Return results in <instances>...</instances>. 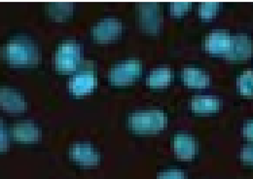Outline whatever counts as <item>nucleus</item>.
<instances>
[{
  "instance_id": "obj_1",
  "label": "nucleus",
  "mask_w": 253,
  "mask_h": 179,
  "mask_svg": "<svg viewBox=\"0 0 253 179\" xmlns=\"http://www.w3.org/2000/svg\"><path fill=\"white\" fill-rule=\"evenodd\" d=\"M5 60L13 65H32L39 60L37 45L30 38L17 37L9 40L3 47Z\"/></svg>"
},
{
  "instance_id": "obj_2",
  "label": "nucleus",
  "mask_w": 253,
  "mask_h": 179,
  "mask_svg": "<svg viewBox=\"0 0 253 179\" xmlns=\"http://www.w3.org/2000/svg\"><path fill=\"white\" fill-rule=\"evenodd\" d=\"M127 126L137 133H156L167 125V116L164 112L155 109L139 110L131 113L127 118Z\"/></svg>"
},
{
  "instance_id": "obj_3",
  "label": "nucleus",
  "mask_w": 253,
  "mask_h": 179,
  "mask_svg": "<svg viewBox=\"0 0 253 179\" xmlns=\"http://www.w3.org/2000/svg\"><path fill=\"white\" fill-rule=\"evenodd\" d=\"M81 61V47L75 41H64L56 49L54 64L56 69L68 72L74 70Z\"/></svg>"
},
{
  "instance_id": "obj_4",
  "label": "nucleus",
  "mask_w": 253,
  "mask_h": 179,
  "mask_svg": "<svg viewBox=\"0 0 253 179\" xmlns=\"http://www.w3.org/2000/svg\"><path fill=\"white\" fill-rule=\"evenodd\" d=\"M139 60H127L114 64L108 71V80L111 84L124 86L134 81L141 72Z\"/></svg>"
},
{
  "instance_id": "obj_5",
  "label": "nucleus",
  "mask_w": 253,
  "mask_h": 179,
  "mask_svg": "<svg viewBox=\"0 0 253 179\" xmlns=\"http://www.w3.org/2000/svg\"><path fill=\"white\" fill-rule=\"evenodd\" d=\"M137 15L139 26L142 30L150 33L158 31L162 23V16L157 3L145 2L137 4Z\"/></svg>"
},
{
  "instance_id": "obj_6",
  "label": "nucleus",
  "mask_w": 253,
  "mask_h": 179,
  "mask_svg": "<svg viewBox=\"0 0 253 179\" xmlns=\"http://www.w3.org/2000/svg\"><path fill=\"white\" fill-rule=\"evenodd\" d=\"M123 31L122 23L114 18L100 20L92 27L91 35L98 42H108L116 39Z\"/></svg>"
},
{
  "instance_id": "obj_7",
  "label": "nucleus",
  "mask_w": 253,
  "mask_h": 179,
  "mask_svg": "<svg viewBox=\"0 0 253 179\" xmlns=\"http://www.w3.org/2000/svg\"><path fill=\"white\" fill-rule=\"evenodd\" d=\"M70 158L85 167H93L99 163L100 154L95 147L87 142H76L69 148Z\"/></svg>"
},
{
  "instance_id": "obj_8",
  "label": "nucleus",
  "mask_w": 253,
  "mask_h": 179,
  "mask_svg": "<svg viewBox=\"0 0 253 179\" xmlns=\"http://www.w3.org/2000/svg\"><path fill=\"white\" fill-rule=\"evenodd\" d=\"M232 42V36L224 30H213L205 40L206 50L211 54L227 55Z\"/></svg>"
},
{
  "instance_id": "obj_9",
  "label": "nucleus",
  "mask_w": 253,
  "mask_h": 179,
  "mask_svg": "<svg viewBox=\"0 0 253 179\" xmlns=\"http://www.w3.org/2000/svg\"><path fill=\"white\" fill-rule=\"evenodd\" d=\"M253 51L252 39L245 34L232 36V42L227 53V58L231 60H245L249 59Z\"/></svg>"
},
{
  "instance_id": "obj_10",
  "label": "nucleus",
  "mask_w": 253,
  "mask_h": 179,
  "mask_svg": "<svg viewBox=\"0 0 253 179\" xmlns=\"http://www.w3.org/2000/svg\"><path fill=\"white\" fill-rule=\"evenodd\" d=\"M1 107L10 113H20L26 110L27 103L24 96L17 90L2 88L0 90Z\"/></svg>"
},
{
  "instance_id": "obj_11",
  "label": "nucleus",
  "mask_w": 253,
  "mask_h": 179,
  "mask_svg": "<svg viewBox=\"0 0 253 179\" xmlns=\"http://www.w3.org/2000/svg\"><path fill=\"white\" fill-rule=\"evenodd\" d=\"M95 86V76L92 71H81L76 73L69 81V90L76 94L82 95L92 91Z\"/></svg>"
},
{
  "instance_id": "obj_12",
  "label": "nucleus",
  "mask_w": 253,
  "mask_h": 179,
  "mask_svg": "<svg viewBox=\"0 0 253 179\" xmlns=\"http://www.w3.org/2000/svg\"><path fill=\"white\" fill-rule=\"evenodd\" d=\"M173 149L179 158L188 160L196 153V141L188 134L179 133L174 135Z\"/></svg>"
},
{
  "instance_id": "obj_13",
  "label": "nucleus",
  "mask_w": 253,
  "mask_h": 179,
  "mask_svg": "<svg viewBox=\"0 0 253 179\" xmlns=\"http://www.w3.org/2000/svg\"><path fill=\"white\" fill-rule=\"evenodd\" d=\"M12 135L18 141L32 142L40 137V131L33 123L20 122L13 126Z\"/></svg>"
},
{
  "instance_id": "obj_14",
  "label": "nucleus",
  "mask_w": 253,
  "mask_h": 179,
  "mask_svg": "<svg viewBox=\"0 0 253 179\" xmlns=\"http://www.w3.org/2000/svg\"><path fill=\"white\" fill-rule=\"evenodd\" d=\"M184 84L193 89H204L210 85V76L202 69L187 67L182 71Z\"/></svg>"
},
{
  "instance_id": "obj_15",
  "label": "nucleus",
  "mask_w": 253,
  "mask_h": 179,
  "mask_svg": "<svg viewBox=\"0 0 253 179\" xmlns=\"http://www.w3.org/2000/svg\"><path fill=\"white\" fill-rule=\"evenodd\" d=\"M221 101L211 95H198L191 99L190 107L197 113H211L219 110Z\"/></svg>"
},
{
  "instance_id": "obj_16",
  "label": "nucleus",
  "mask_w": 253,
  "mask_h": 179,
  "mask_svg": "<svg viewBox=\"0 0 253 179\" xmlns=\"http://www.w3.org/2000/svg\"><path fill=\"white\" fill-rule=\"evenodd\" d=\"M171 70L169 67H158L153 69L147 76L146 84L152 89H160L168 86L171 81Z\"/></svg>"
},
{
  "instance_id": "obj_17",
  "label": "nucleus",
  "mask_w": 253,
  "mask_h": 179,
  "mask_svg": "<svg viewBox=\"0 0 253 179\" xmlns=\"http://www.w3.org/2000/svg\"><path fill=\"white\" fill-rule=\"evenodd\" d=\"M74 7L70 2H52L49 3L46 11L49 17L56 21H64L73 13Z\"/></svg>"
},
{
  "instance_id": "obj_18",
  "label": "nucleus",
  "mask_w": 253,
  "mask_h": 179,
  "mask_svg": "<svg viewBox=\"0 0 253 179\" xmlns=\"http://www.w3.org/2000/svg\"><path fill=\"white\" fill-rule=\"evenodd\" d=\"M238 88L245 95H253V71L246 70L238 79Z\"/></svg>"
},
{
  "instance_id": "obj_19",
  "label": "nucleus",
  "mask_w": 253,
  "mask_h": 179,
  "mask_svg": "<svg viewBox=\"0 0 253 179\" xmlns=\"http://www.w3.org/2000/svg\"><path fill=\"white\" fill-rule=\"evenodd\" d=\"M219 9V3L217 2H204L200 5L199 15L202 19H212Z\"/></svg>"
},
{
  "instance_id": "obj_20",
  "label": "nucleus",
  "mask_w": 253,
  "mask_h": 179,
  "mask_svg": "<svg viewBox=\"0 0 253 179\" xmlns=\"http://www.w3.org/2000/svg\"><path fill=\"white\" fill-rule=\"evenodd\" d=\"M190 2H173L170 4V14L173 17H180L189 10Z\"/></svg>"
},
{
  "instance_id": "obj_21",
  "label": "nucleus",
  "mask_w": 253,
  "mask_h": 179,
  "mask_svg": "<svg viewBox=\"0 0 253 179\" xmlns=\"http://www.w3.org/2000/svg\"><path fill=\"white\" fill-rule=\"evenodd\" d=\"M157 179H186L184 173L178 170H169L160 173Z\"/></svg>"
},
{
  "instance_id": "obj_22",
  "label": "nucleus",
  "mask_w": 253,
  "mask_h": 179,
  "mask_svg": "<svg viewBox=\"0 0 253 179\" xmlns=\"http://www.w3.org/2000/svg\"><path fill=\"white\" fill-rule=\"evenodd\" d=\"M240 157L243 162L253 164V143L245 145L240 152Z\"/></svg>"
},
{
  "instance_id": "obj_23",
  "label": "nucleus",
  "mask_w": 253,
  "mask_h": 179,
  "mask_svg": "<svg viewBox=\"0 0 253 179\" xmlns=\"http://www.w3.org/2000/svg\"><path fill=\"white\" fill-rule=\"evenodd\" d=\"M243 134L248 138H253V121L245 124L243 128Z\"/></svg>"
},
{
  "instance_id": "obj_24",
  "label": "nucleus",
  "mask_w": 253,
  "mask_h": 179,
  "mask_svg": "<svg viewBox=\"0 0 253 179\" xmlns=\"http://www.w3.org/2000/svg\"><path fill=\"white\" fill-rule=\"evenodd\" d=\"M7 143H8L7 134H6V131H5V129L3 127V124H2L1 125V150L7 148Z\"/></svg>"
}]
</instances>
